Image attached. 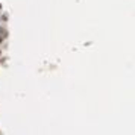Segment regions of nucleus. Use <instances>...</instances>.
Instances as JSON below:
<instances>
[]
</instances>
